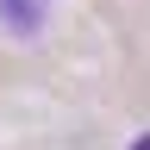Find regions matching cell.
<instances>
[{
  "instance_id": "6da1fadb",
  "label": "cell",
  "mask_w": 150,
  "mask_h": 150,
  "mask_svg": "<svg viewBox=\"0 0 150 150\" xmlns=\"http://www.w3.org/2000/svg\"><path fill=\"white\" fill-rule=\"evenodd\" d=\"M131 150H150V131H144V138H138V144H131Z\"/></svg>"
}]
</instances>
